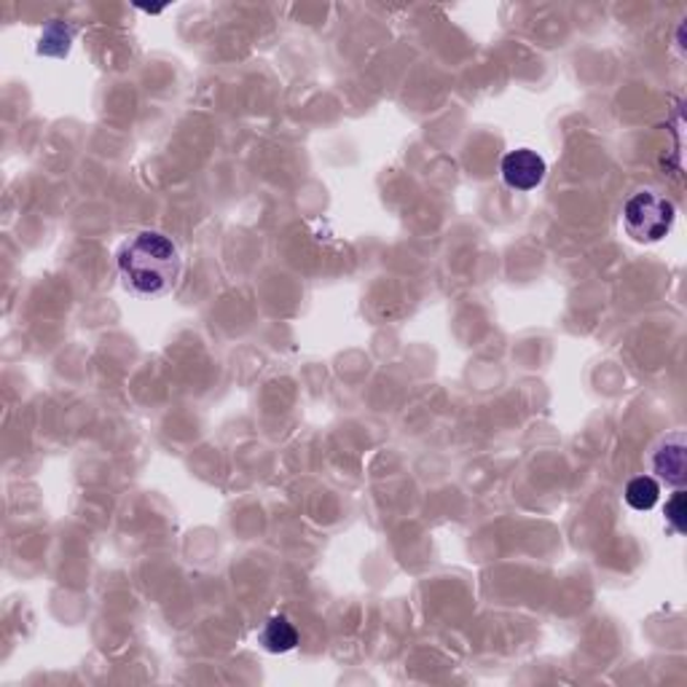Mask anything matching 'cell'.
Here are the masks:
<instances>
[{"instance_id": "cell-1", "label": "cell", "mask_w": 687, "mask_h": 687, "mask_svg": "<svg viewBox=\"0 0 687 687\" xmlns=\"http://www.w3.org/2000/svg\"><path fill=\"white\" fill-rule=\"evenodd\" d=\"M180 269H183V261H180L178 245L161 232L135 234L119 250V274L135 295L156 299V295L170 293Z\"/></svg>"}, {"instance_id": "cell-2", "label": "cell", "mask_w": 687, "mask_h": 687, "mask_svg": "<svg viewBox=\"0 0 687 687\" xmlns=\"http://www.w3.org/2000/svg\"><path fill=\"white\" fill-rule=\"evenodd\" d=\"M674 204L655 191H639L623 204V226L637 243H661L674 226Z\"/></svg>"}, {"instance_id": "cell-3", "label": "cell", "mask_w": 687, "mask_h": 687, "mask_svg": "<svg viewBox=\"0 0 687 687\" xmlns=\"http://www.w3.org/2000/svg\"><path fill=\"white\" fill-rule=\"evenodd\" d=\"M653 473L672 486H683L687 478V443L683 432H672L653 449Z\"/></svg>"}, {"instance_id": "cell-4", "label": "cell", "mask_w": 687, "mask_h": 687, "mask_svg": "<svg viewBox=\"0 0 687 687\" xmlns=\"http://www.w3.org/2000/svg\"><path fill=\"white\" fill-rule=\"evenodd\" d=\"M545 159L529 148L510 150L503 159V180L514 191H532L538 189L545 178Z\"/></svg>"}, {"instance_id": "cell-5", "label": "cell", "mask_w": 687, "mask_h": 687, "mask_svg": "<svg viewBox=\"0 0 687 687\" xmlns=\"http://www.w3.org/2000/svg\"><path fill=\"white\" fill-rule=\"evenodd\" d=\"M258 639H261V644L269 653H291L295 644H299V631H295V626L285 615H274V618H269L263 623Z\"/></svg>"}, {"instance_id": "cell-6", "label": "cell", "mask_w": 687, "mask_h": 687, "mask_svg": "<svg viewBox=\"0 0 687 687\" xmlns=\"http://www.w3.org/2000/svg\"><path fill=\"white\" fill-rule=\"evenodd\" d=\"M661 499V486L658 481L650 478V475H639V478L629 481L626 486V503L634 510H650L655 508Z\"/></svg>"}, {"instance_id": "cell-7", "label": "cell", "mask_w": 687, "mask_h": 687, "mask_svg": "<svg viewBox=\"0 0 687 687\" xmlns=\"http://www.w3.org/2000/svg\"><path fill=\"white\" fill-rule=\"evenodd\" d=\"M666 521L672 523L674 532H685V492H677L666 503Z\"/></svg>"}]
</instances>
